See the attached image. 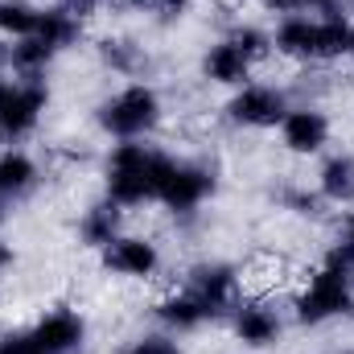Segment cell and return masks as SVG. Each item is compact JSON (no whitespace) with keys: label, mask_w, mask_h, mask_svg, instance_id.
Segmentation results:
<instances>
[{"label":"cell","mask_w":354,"mask_h":354,"mask_svg":"<svg viewBox=\"0 0 354 354\" xmlns=\"http://www.w3.org/2000/svg\"><path fill=\"white\" fill-rule=\"evenodd\" d=\"M8 260H12V252H8V248H0V272H4V264H8Z\"/></svg>","instance_id":"f1b7e54d"},{"label":"cell","mask_w":354,"mask_h":354,"mask_svg":"<svg viewBox=\"0 0 354 354\" xmlns=\"http://www.w3.org/2000/svg\"><path fill=\"white\" fill-rule=\"evenodd\" d=\"M124 4H132V8H149L153 0H124Z\"/></svg>","instance_id":"f546056e"},{"label":"cell","mask_w":354,"mask_h":354,"mask_svg":"<svg viewBox=\"0 0 354 354\" xmlns=\"http://www.w3.org/2000/svg\"><path fill=\"white\" fill-rule=\"evenodd\" d=\"M346 354H354V351H346Z\"/></svg>","instance_id":"1f68e13d"},{"label":"cell","mask_w":354,"mask_h":354,"mask_svg":"<svg viewBox=\"0 0 354 354\" xmlns=\"http://www.w3.org/2000/svg\"><path fill=\"white\" fill-rule=\"evenodd\" d=\"M284 202L297 210V214H322V202H317V194H305V189H292V194H284Z\"/></svg>","instance_id":"cb8c5ba5"},{"label":"cell","mask_w":354,"mask_h":354,"mask_svg":"<svg viewBox=\"0 0 354 354\" xmlns=\"http://www.w3.org/2000/svg\"><path fill=\"white\" fill-rule=\"evenodd\" d=\"M210 194H214V174L206 165L177 161V157H165V153L157 157V198L153 202H165L177 214H189Z\"/></svg>","instance_id":"8992f818"},{"label":"cell","mask_w":354,"mask_h":354,"mask_svg":"<svg viewBox=\"0 0 354 354\" xmlns=\"http://www.w3.org/2000/svg\"><path fill=\"white\" fill-rule=\"evenodd\" d=\"M317 185H322V198H330V202H338V206H351L354 202V157L351 153L330 157V161L322 165Z\"/></svg>","instance_id":"2e32d148"},{"label":"cell","mask_w":354,"mask_h":354,"mask_svg":"<svg viewBox=\"0 0 354 354\" xmlns=\"http://www.w3.org/2000/svg\"><path fill=\"white\" fill-rule=\"evenodd\" d=\"M231 326H235V338H239L243 346H252V351H264V346H272V342L280 338V330H284L280 313H276L268 301H248V305H235Z\"/></svg>","instance_id":"7c38bea8"},{"label":"cell","mask_w":354,"mask_h":354,"mask_svg":"<svg viewBox=\"0 0 354 354\" xmlns=\"http://www.w3.org/2000/svg\"><path fill=\"white\" fill-rule=\"evenodd\" d=\"M87 338V322L71 309L46 313L37 326L4 334L0 338V354H79Z\"/></svg>","instance_id":"277c9868"},{"label":"cell","mask_w":354,"mask_h":354,"mask_svg":"<svg viewBox=\"0 0 354 354\" xmlns=\"http://www.w3.org/2000/svg\"><path fill=\"white\" fill-rule=\"evenodd\" d=\"M351 54H354V33H351Z\"/></svg>","instance_id":"4dcf8cb0"},{"label":"cell","mask_w":354,"mask_h":354,"mask_svg":"<svg viewBox=\"0 0 354 354\" xmlns=\"http://www.w3.org/2000/svg\"><path fill=\"white\" fill-rule=\"evenodd\" d=\"M33 181H37V165H33L25 153H12V149L0 153V206H4L8 198L29 194Z\"/></svg>","instance_id":"ac0fdd59"},{"label":"cell","mask_w":354,"mask_h":354,"mask_svg":"<svg viewBox=\"0 0 354 354\" xmlns=\"http://www.w3.org/2000/svg\"><path fill=\"white\" fill-rule=\"evenodd\" d=\"M272 12H297V8H330L334 0H260Z\"/></svg>","instance_id":"d4e9b609"},{"label":"cell","mask_w":354,"mask_h":354,"mask_svg":"<svg viewBox=\"0 0 354 354\" xmlns=\"http://www.w3.org/2000/svg\"><path fill=\"white\" fill-rule=\"evenodd\" d=\"M99 58H103V66H111L115 75H140L145 71V54H140V46L136 41H124V37H107V41H99Z\"/></svg>","instance_id":"ffe728a7"},{"label":"cell","mask_w":354,"mask_h":354,"mask_svg":"<svg viewBox=\"0 0 354 354\" xmlns=\"http://www.w3.org/2000/svg\"><path fill=\"white\" fill-rule=\"evenodd\" d=\"M50 58H54V50H50L41 37H25V41L12 46V54H8V71L21 75V79H41L46 66H50Z\"/></svg>","instance_id":"d6986e66"},{"label":"cell","mask_w":354,"mask_h":354,"mask_svg":"<svg viewBox=\"0 0 354 354\" xmlns=\"http://www.w3.org/2000/svg\"><path fill=\"white\" fill-rule=\"evenodd\" d=\"M227 115L239 128H280V120L288 115V103H284V91L268 87V83H243L231 95Z\"/></svg>","instance_id":"ba28073f"},{"label":"cell","mask_w":354,"mask_h":354,"mask_svg":"<svg viewBox=\"0 0 354 354\" xmlns=\"http://www.w3.org/2000/svg\"><path fill=\"white\" fill-rule=\"evenodd\" d=\"M342 248H346V252L354 256V218L346 223V231H342Z\"/></svg>","instance_id":"4316f807"},{"label":"cell","mask_w":354,"mask_h":354,"mask_svg":"<svg viewBox=\"0 0 354 354\" xmlns=\"http://www.w3.org/2000/svg\"><path fill=\"white\" fill-rule=\"evenodd\" d=\"M79 33H83V21H79L75 12H66L62 4L41 8V12H37V33H33V37H41L54 54H58V50H66V46H75V41H79Z\"/></svg>","instance_id":"9a60e30c"},{"label":"cell","mask_w":354,"mask_h":354,"mask_svg":"<svg viewBox=\"0 0 354 354\" xmlns=\"http://www.w3.org/2000/svg\"><path fill=\"white\" fill-rule=\"evenodd\" d=\"M37 12L41 8H33L25 0H0V33L4 37H17V41L33 37L37 33Z\"/></svg>","instance_id":"44dd1931"},{"label":"cell","mask_w":354,"mask_h":354,"mask_svg":"<svg viewBox=\"0 0 354 354\" xmlns=\"http://www.w3.org/2000/svg\"><path fill=\"white\" fill-rule=\"evenodd\" d=\"M351 21L338 12V4L326 8V17L309 21V17H284L272 46L284 58H301V62H326V58H342L351 54Z\"/></svg>","instance_id":"6da1fadb"},{"label":"cell","mask_w":354,"mask_h":354,"mask_svg":"<svg viewBox=\"0 0 354 354\" xmlns=\"http://www.w3.org/2000/svg\"><path fill=\"white\" fill-rule=\"evenodd\" d=\"M161 4H165V8H174V12H181V8H185L189 0H161Z\"/></svg>","instance_id":"83f0119b"},{"label":"cell","mask_w":354,"mask_h":354,"mask_svg":"<svg viewBox=\"0 0 354 354\" xmlns=\"http://www.w3.org/2000/svg\"><path fill=\"white\" fill-rule=\"evenodd\" d=\"M354 309V256L338 243L326 264L317 268L297 297V322L301 326H322L330 317H342Z\"/></svg>","instance_id":"7a4b0ae2"},{"label":"cell","mask_w":354,"mask_h":354,"mask_svg":"<svg viewBox=\"0 0 354 354\" xmlns=\"http://www.w3.org/2000/svg\"><path fill=\"white\" fill-rule=\"evenodd\" d=\"M202 75H206L210 83H218V87H243L248 75H252V58L227 37V41H218V46L206 50V58H202Z\"/></svg>","instance_id":"4fadbf2b"},{"label":"cell","mask_w":354,"mask_h":354,"mask_svg":"<svg viewBox=\"0 0 354 354\" xmlns=\"http://www.w3.org/2000/svg\"><path fill=\"white\" fill-rule=\"evenodd\" d=\"M157 120H161V95L149 83H132V87L115 91L99 107V128L115 140H136V136L153 132Z\"/></svg>","instance_id":"5b68a950"},{"label":"cell","mask_w":354,"mask_h":354,"mask_svg":"<svg viewBox=\"0 0 354 354\" xmlns=\"http://www.w3.org/2000/svg\"><path fill=\"white\" fill-rule=\"evenodd\" d=\"M120 202H95L87 214H83V223H79V239L87 243V248H107V243H115L120 239Z\"/></svg>","instance_id":"5bb4252c"},{"label":"cell","mask_w":354,"mask_h":354,"mask_svg":"<svg viewBox=\"0 0 354 354\" xmlns=\"http://www.w3.org/2000/svg\"><path fill=\"white\" fill-rule=\"evenodd\" d=\"M157 157L153 149L136 145V140H124L111 149V161H107V198L120 202V206H145L157 198Z\"/></svg>","instance_id":"3957f363"},{"label":"cell","mask_w":354,"mask_h":354,"mask_svg":"<svg viewBox=\"0 0 354 354\" xmlns=\"http://www.w3.org/2000/svg\"><path fill=\"white\" fill-rule=\"evenodd\" d=\"M231 41H235L252 62H256V58H264L268 50H272V37H268L264 29H256V25H239V29L231 33Z\"/></svg>","instance_id":"7402d4cb"},{"label":"cell","mask_w":354,"mask_h":354,"mask_svg":"<svg viewBox=\"0 0 354 354\" xmlns=\"http://www.w3.org/2000/svg\"><path fill=\"white\" fill-rule=\"evenodd\" d=\"M120 354H181V346H177L174 338H165V334H149V338L132 342L128 351H120Z\"/></svg>","instance_id":"603a6c76"},{"label":"cell","mask_w":354,"mask_h":354,"mask_svg":"<svg viewBox=\"0 0 354 354\" xmlns=\"http://www.w3.org/2000/svg\"><path fill=\"white\" fill-rule=\"evenodd\" d=\"M185 292L206 309V317H223L235 305L239 276H235V268H227V264H198L189 272V280H185Z\"/></svg>","instance_id":"9c48e42d"},{"label":"cell","mask_w":354,"mask_h":354,"mask_svg":"<svg viewBox=\"0 0 354 354\" xmlns=\"http://www.w3.org/2000/svg\"><path fill=\"white\" fill-rule=\"evenodd\" d=\"M46 103H50V91L41 79H17L12 83L8 75H0V140L4 145L25 140L37 128Z\"/></svg>","instance_id":"52a82bcc"},{"label":"cell","mask_w":354,"mask_h":354,"mask_svg":"<svg viewBox=\"0 0 354 354\" xmlns=\"http://www.w3.org/2000/svg\"><path fill=\"white\" fill-rule=\"evenodd\" d=\"M103 264H107V272H115V276L149 280V276H157V268H161V252H157V243H153V239L120 235L115 243H107V248H103Z\"/></svg>","instance_id":"8fae6325"},{"label":"cell","mask_w":354,"mask_h":354,"mask_svg":"<svg viewBox=\"0 0 354 354\" xmlns=\"http://www.w3.org/2000/svg\"><path fill=\"white\" fill-rule=\"evenodd\" d=\"M157 322L161 326H169V330H177V334H189V330H198L202 322H210L206 317V309L181 288V292H174V297H165L161 305H157Z\"/></svg>","instance_id":"e0dca14e"},{"label":"cell","mask_w":354,"mask_h":354,"mask_svg":"<svg viewBox=\"0 0 354 354\" xmlns=\"http://www.w3.org/2000/svg\"><path fill=\"white\" fill-rule=\"evenodd\" d=\"M95 4H99V0H62V8H66V12H75L79 21H83L87 12H95Z\"/></svg>","instance_id":"484cf974"},{"label":"cell","mask_w":354,"mask_h":354,"mask_svg":"<svg viewBox=\"0 0 354 354\" xmlns=\"http://www.w3.org/2000/svg\"><path fill=\"white\" fill-rule=\"evenodd\" d=\"M280 140L288 153L297 157H313L330 145V120L317 107H288V115L280 120Z\"/></svg>","instance_id":"30bf717a"}]
</instances>
